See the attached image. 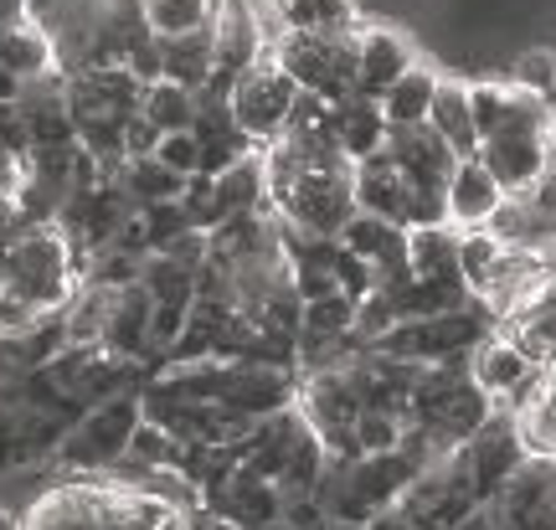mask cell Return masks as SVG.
<instances>
[{
  "label": "cell",
  "instance_id": "6da1fadb",
  "mask_svg": "<svg viewBox=\"0 0 556 530\" xmlns=\"http://www.w3.org/2000/svg\"><path fill=\"white\" fill-rule=\"evenodd\" d=\"M5 263H11L5 289L31 299L41 315H62L67 299L78 294L93 253H83L62 222H41V227H16L5 237Z\"/></svg>",
  "mask_w": 556,
  "mask_h": 530
},
{
  "label": "cell",
  "instance_id": "7a4b0ae2",
  "mask_svg": "<svg viewBox=\"0 0 556 530\" xmlns=\"http://www.w3.org/2000/svg\"><path fill=\"white\" fill-rule=\"evenodd\" d=\"M222 103H227V114L238 124V135L248 139L253 150H263V144H274V139L289 129L294 103H299V83L289 78L274 58H258L248 73H238V78L227 83Z\"/></svg>",
  "mask_w": 556,
  "mask_h": 530
},
{
  "label": "cell",
  "instance_id": "3957f363",
  "mask_svg": "<svg viewBox=\"0 0 556 530\" xmlns=\"http://www.w3.org/2000/svg\"><path fill=\"white\" fill-rule=\"evenodd\" d=\"M139 417H144V402L139 392L109 396V402H93L88 413L62 432L58 443V464L73 474H103L114 469L124 453H129V438H135Z\"/></svg>",
  "mask_w": 556,
  "mask_h": 530
},
{
  "label": "cell",
  "instance_id": "277c9868",
  "mask_svg": "<svg viewBox=\"0 0 556 530\" xmlns=\"http://www.w3.org/2000/svg\"><path fill=\"white\" fill-rule=\"evenodd\" d=\"M268 58L299 83V93L340 103L356 93V37H304L283 31L268 41Z\"/></svg>",
  "mask_w": 556,
  "mask_h": 530
},
{
  "label": "cell",
  "instance_id": "5b68a950",
  "mask_svg": "<svg viewBox=\"0 0 556 530\" xmlns=\"http://www.w3.org/2000/svg\"><path fill=\"white\" fill-rule=\"evenodd\" d=\"M201 505H206L212 515H227V520H238V526H248V530L283 520V490H278L268 474L253 469L248 458H242V464L227 474V479L206 484V490H201Z\"/></svg>",
  "mask_w": 556,
  "mask_h": 530
},
{
  "label": "cell",
  "instance_id": "8992f818",
  "mask_svg": "<svg viewBox=\"0 0 556 530\" xmlns=\"http://www.w3.org/2000/svg\"><path fill=\"white\" fill-rule=\"evenodd\" d=\"M413 62H417V47L402 26L361 21V31H356V93L381 103V93H387Z\"/></svg>",
  "mask_w": 556,
  "mask_h": 530
},
{
  "label": "cell",
  "instance_id": "52a82bcc",
  "mask_svg": "<svg viewBox=\"0 0 556 530\" xmlns=\"http://www.w3.org/2000/svg\"><path fill=\"white\" fill-rule=\"evenodd\" d=\"M520 458H526V443H520V432H516V417H505V413H495L464 443V464H469V479H475L479 500H495L500 484L520 469Z\"/></svg>",
  "mask_w": 556,
  "mask_h": 530
},
{
  "label": "cell",
  "instance_id": "ba28073f",
  "mask_svg": "<svg viewBox=\"0 0 556 530\" xmlns=\"http://www.w3.org/2000/svg\"><path fill=\"white\" fill-rule=\"evenodd\" d=\"M268 41L283 31L304 37H356L361 31V0H263Z\"/></svg>",
  "mask_w": 556,
  "mask_h": 530
},
{
  "label": "cell",
  "instance_id": "9c48e42d",
  "mask_svg": "<svg viewBox=\"0 0 556 530\" xmlns=\"http://www.w3.org/2000/svg\"><path fill=\"white\" fill-rule=\"evenodd\" d=\"M387 155H392V165L402 171V180L417 186V191H448V176H454V165H458V155L428 124L392 129V135H387Z\"/></svg>",
  "mask_w": 556,
  "mask_h": 530
},
{
  "label": "cell",
  "instance_id": "30bf717a",
  "mask_svg": "<svg viewBox=\"0 0 556 530\" xmlns=\"http://www.w3.org/2000/svg\"><path fill=\"white\" fill-rule=\"evenodd\" d=\"M500 180L484 171V160L469 155L454 165V176H448V191H443V216H448V227L458 232H479V227H490V216L500 212Z\"/></svg>",
  "mask_w": 556,
  "mask_h": 530
},
{
  "label": "cell",
  "instance_id": "8fae6325",
  "mask_svg": "<svg viewBox=\"0 0 556 530\" xmlns=\"http://www.w3.org/2000/svg\"><path fill=\"white\" fill-rule=\"evenodd\" d=\"M464 371H469V381H475L484 396L505 402V396L516 392L520 381H531L541 366H531V355L520 351V345H516V340H510L505 330H490V335H484V340L475 345V351H469Z\"/></svg>",
  "mask_w": 556,
  "mask_h": 530
},
{
  "label": "cell",
  "instance_id": "7c38bea8",
  "mask_svg": "<svg viewBox=\"0 0 556 530\" xmlns=\"http://www.w3.org/2000/svg\"><path fill=\"white\" fill-rule=\"evenodd\" d=\"M0 67H11L21 83H37V78L62 73L58 52H52V37L41 31V21H31L21 11V16H11L0 26Z\"/></svg>",
  "mask_w": 556,
  "mask_h": 530
},
{
  "label": "cell",
  "instance_id": "4fadbf2b",
  "mask_svg": "<svg viewBox=\"0 0 556 530\" xmlns=\"http://www.w3.org/2000/svg\"><path fill=\"white\" fill-rule=\"evenodd\" d=\"M330 129H336V144L345 155L356 160H371L387 150V135H392V124L381 114L377 99H366V93H351V99L336 103V114H330Z\"/></svg>",
  "mask_w": 556,
  "mask_h": 530
},
{
  "label": "cell",
  "instance_id": "5bb4252c",
  "mask_svg": "<svg viewBox=\"0 0 556 530\" xmlns=\"http://www.w3.org/2000/svg\"><path fill=\"white\" fill-rule=\"evenodd\" d=\"M428 129H433L458 160L479 155V129H475V109H469V83L464 78H438L433 109H428Z\"/></svg>",
  "mask_w": 556,
  "mask_h": 530
},
{
  "label": "cell",
  "instance_id": "9a60e30c",
  "mask_svg": "<svg viewBox=\"0 0 556 530\" xmlns=\"http://www.w3.org/2000/svg\"><path fill=\"white\" fill-rule=\"evenodd\" d=\"M356 206L366 216L392 222V227H407V180H402V171L392 165L387 150L356 165Z\"/></svg>",
  "mask_w": 556,
  "mask_h": 530
},
{
  "label": "cell",
  "instance_id": "2e32d148",
  "mask_svg": "<svg viewBox=\"0 0 556 530\" xmlns=\"http://www.w3.org/2000/svg\"><path fill=\"white\" fill-rule=\"evenodd\" d=\"M135 11L155 41H180V37L212 31L222 0H135Z\"/></svg>",
  "mask_w": 556,
  "mask_h": 530
},
{
  "label": "cell",
  "instance_id": "e0dca14e",
  "mask_svg": "<svg viewBox=\"0 0 556 530\" xmlns=\"http://www.w3.org/2000/svg\"><path fill=\"white\" fill-rule=\"evenodd\" d=\"M109 180H114L124 197H129V206H135V212H150V206H165V201H180V197H186V186H191L186 176L165 171L155 155H129Z\"/></svg>",
  "mask_w": 556,
  "mask_h": 530
},
{
  "label": "cell",
  "instance_id": "ac0fdd59",
  "mask_svg": "<svg viewBox=\"0 0 556 530\" xmlns=\"http://www.w3.org/2000/svg\"><path fill=\"white\" fill-rule=\"evenodd\" d=\"M438 73L433 62L417 58L407 73H402L387 93H381V114H387V124L392 129H417V124H428V109H433V93H438Z\"/></svg>",
  "mask_w": 556,
  "mask_h": 530
},
{
  "label": "cell",
  "instance_id": "d6986e66",
  "mask_svg": "<svg viewBox=\"0 0 556 530\" xmlns=\"http://www.w3.org/2000/svg\"><path fill=\"white\" fill-rule=\"evenodd\" d=\"M160 78L180 83L191 93H206L217 78V41L212 31L201 37H180V41H160Z\"/></svg>",
  "mask_w": 556,
  "mask_h": 530
},
{
  "label": "cell",
  "instance_id": "ffe728a7",
  "mask_svg": "<svg viewBox=\"0 0 556 530\" xmlns=\"http://www.w3.org/2000/svg\"><path fill=\"white\" fill-rule=\"evenodd\" d=\"M212 186H217V206L227 216L232 212H268V171H263V150L238 155L227 171L212 176Z\"/></svg>",
  "mask_w": 556,
  "mask_h": 530
},
{
  "label": "cell",
  "instance_id": "44dd1931",
  "mask_svg": "<svg viewBox=\"0 0 556 530\" xmlns=\"http://www.w3.org/2000/svg\"><path fill=\"white\" fill-rule=\"evenodd\" d=\"M407 268H413V278H454L458 274V227H448V222L407 227Z\"/></svg>",
  "mask_w": 556,
  "mask_h": 530
},
{
  "label": "cell",
  "instance_id": "7402d4cb",
  "mask_svg": "<svg viewBox=\"0 0 556 530\" xmlns=\"http://www.w3.org/2000/svg\"><path fill=\"white\" fill-rule=\"evenodd\" d=\"M139 114L155 124L160 135H180V129H197V93L180 88L170 78H155L139 99Z\"/></svg>",
  "mask_w": 556,
  "mask_h": 530
},
{
  "label": "cell",
  "instance_id": "603a6c76",
  "mask_svg": "<svg viewBox=\"0 0 556 530\" xmlns=\"http://www.w3.org/2000/svg\"><path fill=\"white\" fill-rule=\"evenodd\" d=\"M469 109H475L479 139L495 135V129H505L510 114L520 109V88L516 83H500V78H479V83H469Z\"/></svg>",
  "mask_w": 556,
  "mask_h": 530
},
{
  "label": "cell",
  "instance_id": "cb8c5ba5",
  "mask_svg": "<svg viewBox=\"0 0 556 530\" xmlns=\"http://www.w3.org/2000/svg\"><path fill=\"white\" fill-rule=\"evenodd\" d=\"M505 257V242H500L490 227H479V232H458V278L469 283V294H479L490 274H495V263Z\"/></svg>",
  "mask_w": 556,
  "mask_h": 530
},
{
  "label": "cell",
  "instance_id": "d4e9b609",
  "mask_svg": "<svg viewBox=\"0 0 556 530\" xmlns=\"http://www.w3.org/2000/svg\"><path fill=\"white\" fill-rule=\"evenodd\" d=\"M299 335H315V340H336V335H356V299L351 294H325L304 304Z\"/></svg>",
  "mask_w": 556,
  "mask_h": 530
},
{
  "label": "cell",
  "instance_id": "484cf974",
  "mask_svg": "<svg viewBox=\"0 0 556 530\" xmlns=\"http://www.w3.org/2000/svg\"><path fill=\"white\" fill-rule=\"evenodd\" d=\"M402 438H407V417L381 413V407H366V413L351 422V443H356V458H371V453H397Z\"/></svg>",
  "mask_w": 556,
  "mask_h": 530
},
{
  "label": "cell",
  "instance_id": "4316f807",
  "mask_svg": "<svg viewBox=\"0 0 556 530\" xmlns=\"http://www.w3.org/2000/svg\"><path fill=\"white\" fill-rule=\"evenodd\" d=\"M180 453H186V443H180L176 432H165L160 422L139 417L135 438H129V458H135V464H144V469H170V464H180Z\"/></svg>",
  "mask_w": 556,
  "mask_h": 530
},
{
  "label": "cell",
  "instance_id": "83f0119b",
  "mask_svg": "<svg viewBox=\"0 0 556 530\" xmlns=\"http://www.w3.org/2000/svg\"><path fill=\"white\" fill-rule=\"evenodd\" d=\"M510 83L526 88V93H536V99H546L556 109V47H526V52L516 58Z\"/></svg>",
  "mask_w": 556,
  "mask_h": 530
},
{
  "label": "cell",
  "instance_id": "f1b7e54d",
  "mask_svg": "<svg viewBox=\"0 0 556 530\" xmlns=\"http://www.w3.org/2000/svg\"><path fill=\"white\" fill-rule=\"evenodd\" d=\"M516 432H520V443H526V453L556 458V407L546 402V387H541V396L531 402V407H520L516 413Z\"/></svg>",
  "mask_w": 556,
  "mask_h": 530
},
{
  "label": "cell",
  "instance_id": "f546056e",
  "mask_svg": "<svg viewBox=\"0 0 556 530\" xmlns=\"http://www.w3.org/2000/svg\"><path fill=\"white\" fill-rule=\"evenodd\" d=\"M155 160L165 165V171H176V176L191 180V176L201 171V139H197V129H180V135H160Z\"/></svg>",
  "mask_w": 556,
  "mask_h": 530
},
{
  "label": "cell",
  "instance_id": "4dcf8cb0",
  "mask_svg": "<svg viewBox=\"0 0 556 530\" xmlns=\"http://www.w3.org/2000/svg\"><path fill=\"white\" fill-rule=\"evenodd\" d=\"M47 319L58 315H41L31 299H21L16 289H0V335H11V340H21V335H37Z\"/></svg>",
  "mask_w": 556,
  "mask_h": 530
},
{
  "label": "cell",
  "instance_id": "1f68e13d",
  "mask_svg": "<svg viewBox=\"0 0 556 530\" xmlns=\"http://www.w3.org/2000/svg\"><path fill=\"white\" fill-rule=\"evenodd\" d=\"M26 186H31V160H26V150L0 144V206H16Z\"/></svg>",
  "mask_w": 556,
  "mask_h": 530
},
{
  "label": "cell",
  "instance_id": "d6a6232c",
  "mask_svg": "<svg viewBox=\"0 0 556 530\" xmlns=\"http://www.w3.org/2000/svg\"><path fill=\"white\" fill-rule=\"evenodd\" d=\"M283 520L294 530H330V515L319 505V494H289L283 500Z\"/></svg>",
  "mask_w": 556,
  "mask_h": 530
},
{
  "label": "cell",
  "instance_id": "836d02e7",
  "mask_svg": "<svg viewBox=\"0 0 556 530\" xmlns=\"http://www.w3.org/2000/svg\"><path fill=\"white\" fill-rule=\"evenodd\" d=\"M366 526H371V530H413V520H407V510H402V505H387V510H377Z\"/></svg>",
  "mask_w": 556,
  "mask_h": 530
},
{
  "label": "cell",
  "instance_id": "e575fe53",
  "mask_svg": "<svg viewBox=\"0 0 556 530\" xmlns=\"http://www.w3.org/2000/svg\"><path fill=\"white\" fill-rule=\"evenodd\" d=\"M21 93H26V83L11 67H0V103H21Z\"/></svg>",
  "mask_w": 556,
  "mask_h": 530
},
{
  "label": "cell",
  "instance_id": "d590c367",
  "mask_svg": "<svg viewBox=\"0 0 556 530\" xmlns=\"http://www.w3.org/2000/svg\"><path fill=\"white\" fill-rule=\"evenodd\" d=\"M212 530H248V526H238V520H227V515H212Z\"/></svg>",
  "mask_w": 556,
  "mask_h": 530
},
{
  "label": "cell",
  "instance_id": "8d00e7d4",
  "mask_svg": "<svg viewBox=\"0 0 556 530\" xmlns=\"http://www.w3.org/2000/svg\"><path fill=\"white\" fill-rule=\"evenodd\" d=\"M546 402L556 407V366H546Z\"/></svg>",
  "mask_w": 556,
  "mask_h": 530
},
{
  "label": "cell",
  "instance_id": "74e56055",
  "mask_svg": "<svg viewBox=\"0 0 556 530\" xmlns=\"http://www.w3.org/2000/svg\"><path fill=\"white\" fill-rule=\"evenodd\" d=\"M5 278H11V263H5V237H0V289H5Z\"/></svg>",
  "mask_w": 556,
  "mask_h": 530
},
{
  "label": "cell",
  "instance_id": "f35d334b",
  "mask_svg": "<svg viewBox=\"0 0 556 530\" xmlns=\"http://www.w3.org/2000/svg\"><path fill=\"white\" fill-rule=\"evenodd\" d=\"M330 530H371V526H351V520H340V526H330Z\"/></svg>",
  "mask_w": 556,
  "mask_h": 530
},
{
  "label": "cell",
  "instance_id": "ab89813d",
  "mask_svg": "<svg viewBox=\"0 0 556 530\" xmlns=\"http://www.w3.org/2000/svg\"><path fill=\"white\" fill-rule=\"evenodd\" d=\"M258 530H294L289 520H274V526H258Z\"/></svg>",
  "mask_w": 556,
  "mask_h": 530
}]
</instances>
